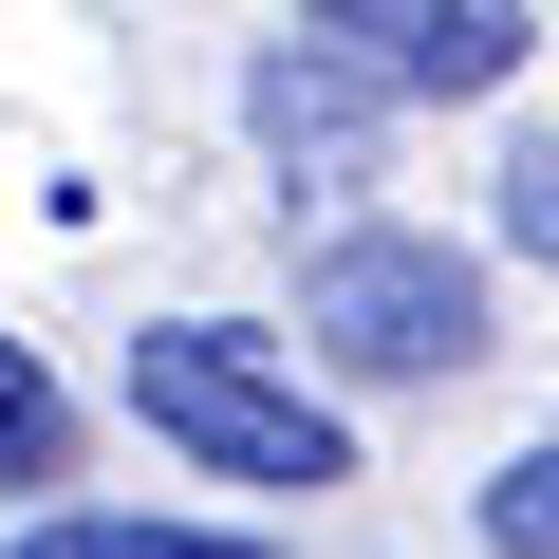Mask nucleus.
I'll return each mask as SVG.
<instances>
[{
    "mask_svg": "<svg viewBox=\"0 0 559 559\" xmlns=\"http://www.w3.org/2000/svg\"><path fill=\"white\" fill-rule=\"evenodd\" d=\"M485 559H559V448L485 466Z\"/></svg>",
    "mask_w": 559,
    "mask_h": 559,
    "instance_id": "7",
    "label": "nucleus"
},
{
    "mask_svg": "<svg viewBox=\"0 0 559 559\" xmlns=\"http://www.w3.org/2000/svg\"><path fill=\"white\" fill-rule=\"evenodd\" d=\"M373 112H411V94H503L522 57H540V20H522V0H318V20H299Z\"/></svg>",
    "mask_w": 559,
    "mask_h": 559,
    "instance_id": "3",
    "label": "nucleus"
},
{
    "mask_svg": "<svg viewBox=\"0 0 559 559\" xmlns=\"http://www.w3.org/2000/svg\"><path fill=\"white\" fill-rule=\"evenodd\" d=\"M299 355L355 373V392H429L485 355V261L448 224H336L299 261Z\"/></svg>",
    "mask_w": 559,
    "mask_h": 559,
    "instance_id": "2",
    "label": "nucleus"
},
{
    "mask_svg": "<svg viewBox=\"0 0 559 559\" xmlns=\"http://www.w3.org/2000/svg\"><path fill=\"white\" fill-rule=\"evenodd\" d=\"M131 411H150V448H187L205 485H355V429H336V392H299V355H261L242 318H150L131 336Z\"/></svg>",
    "mask_w": 559,
    "mask_h": 559,
    "instance_id": "1",
    "label": "nucleus"
},
{
    "mask_svg": "<svg viewBox=\"0 0 559 559\" xmlns=\"http://www.w3.org/2000/svg\"><path fill=\"white\" fill-rule=\"evenodd\" d=\"M503 242H522V261H559V150H522V168H503Z\"/></svg>",
    "mask_w": 559,
    "mask_h": 559,
    "instance_id": "8",
    "label": "nucleus"
},
{
    "mask_svg": "<svg viewBox=\"0 0 559 559\" xmlns=\"http://www.w3.org/2000/svg\"><path fill=\"white\" fill-rule=\"evenodd\" d=\"M57 466H75V392L0 336V485H57Z\"/></svg>",
    "mask_w": 559,
    "mask_h": 559,
    "instance_id": "6",
    "label": "nucleus"
},
{
    "mask_svg": "<svg viewBox=\"0 0 559 559\" xmlns=\"http://www.w3.org/2000/svg\"><path fill=\"white\" fill-rule=\"evenodd\" d=\"M0 559H280L261 522H150V503H38Z\"/></svg>",
    "mask_w": 559,
    "mask_h": 559,
    "instance_id": "5",
    "label": "nucleus"
},
{
    "mask_svg": "<svg viewBox=\"0 0 559 559\" xmlns=\"http://www.w3.org/2000/svg\"><path fill=\"white\" fill-rule=\"evenodd\" d=\"M242 131H261L280 168H318V187H336V168L373 150V94H355V75H336V57L299 38V20H280V38L242 57Z\"/></svg>",
    "mask_w": 559,
    "mask_h": 559,
    "instance_id": "4",
    "label": "nucleus"
}]
</instances>
